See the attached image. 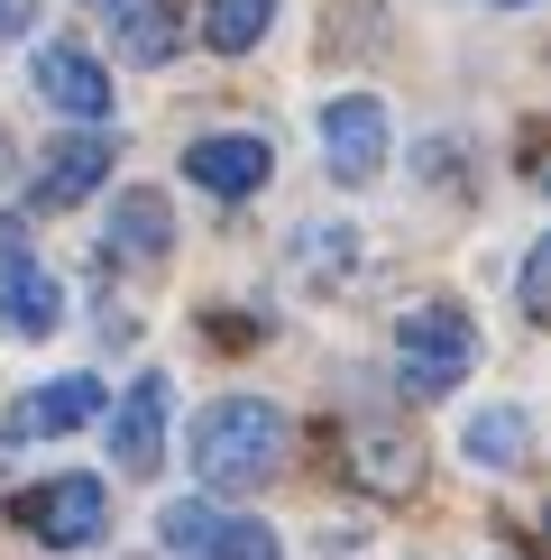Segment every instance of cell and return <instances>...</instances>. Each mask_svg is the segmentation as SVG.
<instances>
[{
  "label": "cell",
  "mask_w": 551,
  "mask_h": 560,
  "mask_svg": "<svg viewBox=\"0 0 551 560\" xmlns=\"http://www.w3.org/2000/svg\"><path fill=\"white\" fill-rule=\"evenodd\" d=\"M28 83H37V102L65 110V120H110V74L83 56V46H65V37L28 56Z\"/></svg>",
  "instance_id": "obj_6"
},
{
  "label": "cell",
  "mask_w": 551,
  "mask_h": 560,
  "mask_svg": "<svg viewBox=\"0 0 551 560\" xmlns=\"http://www.w3.org/2000/svg\"><path fill=\"white\" fill-rule=\"evenodd\" d=\"M184 175L202 184V194H258V184L276 175V148L258 129H230V138H194V148H184Z\"/></svg>",
  "instance_id": "obj_7"
},
{
  "label": "cell",
  "mask_w": 551,
  "mask_h": 560,
  "mask_svg": "<svg viewBox=\"0 0 551 560\" xmlns=\"http://www.w3.org/2000/svg\"><path fill=\"white\" fill-rule=\"evenodd\" d=\"M285 441H294V423L267 405V395H221V405L194 423V478L212 487V497L267 487L276 469H285Z\"/></svg>",
  "instance_id": "obj_1"
},
{
  "label": "cell",
  "mask_w": 551,
  "mask_h": 560,
  "mask_svg": "<svg viewBox=\"0 0 551 560\" xmlns=\"http://www.w3.org/2000/svg\"><path fill=\"white\" fill-rule=\"evenodd\" d=\"M478 368V322L459 303H423V313L396 322V377L405 395H450Z\"/></svg>",
  "instance_id": "obj_2"
},
{
  "label": "cell",
  "mask_w": 551,
  "mask_h": 560,
  "mask_svg": "<svg viewBox=\"0 0 551 560\" xmlns=\"http://www.w3.org/2000/svg\"><path fill=\"white\" fill-rule=\"evenodd\" d=\"M102 175H110V129L56 138V148H46V166H37V212H74Z\"/></svg>",
  "instance_id": "obj_8"
},
{
  "label": "cell",
  "mask_w": 551,
  "mask_h": 560,
  "mask_svg": "<svg viewBox=\"0 0 551 560\" xmlns=\"http://www.w3.org/2000/svg\"><path fill=\"white\" fill-rule=\"evenodd\" d=\"M166 240H175L166 194H120L110 202V240L102 248H120V258H166Z\"/></svg>",
  "instance_id": "obj_11"
},
{
  "label": "cell",
  "mask_w": 551,
  "mask_h": 560,
  "mask_svg": "<svg viewBox=\"0 0 551 560\" xmlns=\"http://www.w3.org/2000/svg\"><path fill=\"white\" fill-rule=\"evenodd\" d=\"M267 28H276V0H212V10H202V37H212L221 56H248Z\"/></svg>",
  "instance_id": "obj_14"
},
{
  "label": "cell",
  "mask_w": 551,
  "mask_h": 560,
  "mask_svg": "<svg viewBox=\"0 0 551 560\" xmlns=\"http://www.w3.org/2000/svg\"><path fill=\"white\" fill-rule=\"evenodd\" d=\"M0 322H10L19 340H46L65 322V285L37 258H0Z\"/></svg>",
  "instance_id": "obj_9"
},
{
  "label": "cell",
  "mask_w": 551,
  "mask_h": 560,
  "mask_svg": "<svg viewBox=\"0 0 551 560\" xmlns=\"http://www.w3.org/2000/svg\"><path fill=\"white\" fill-rule=\"evenodd\" d=\"M10 515H19V533H37L46 551H92L102 524H110V487L74 469V478H46L37 497H19Z\"/></svg>",
  "instance_id": "obj_3"
},
{
  "label": "cell",
  "mask_w": 551,
  "mask_h": 560,
  "mask_svg": "<svg viewBox=\"0 0 551 560\" xmlns=\"http://www.w3.org/2000/svg\"><path fill=\"white\" fill-rule=\"evenodd\" d=\"M321 166H331L340 184H377L386 175V102L340 92V102L321 110Z\"/></svg>",
  "instance_id": "obj_4"
},
{
  "label": "cell",
  "mask_w": 551,
  "mask_h": 560,
  "mask_svg": "<svg viewBox=\"0 0 551 560\" xmlns=\"http://www.w3.org/2000/svg\"><path fill=\"white\" fill-rule=\"evenodd\" d=\"M10 28H28V0H0V37Z\"/></svg>",
  "instance_id": "obj_16"
},
{
  "label": "cell",
  "mask_w": 551,
  "mask_h": 560,
  "mask_svg": "<svg viewBox=\"0 0 551 560\" xmlns=\"http://www.w3.org/2000/svg\"><path fill=\"white\" fill-rule=\"evenodd\" d=\"M175 46H184V10H166V0L120 10V56H129V65H166Z\"/></svg>",
  "instance_id": "obj_12"
},
{
  "label": "cell",
  "mask_w": 551,
  "mask_h": 560,
  "mask_svg": "<svg viewBox=\"0 0 551 560\" xmlns=\"http://www.w3.org/2000/svg\"><path fill=\"white\" fill-rule=\"evenodd\" d=\"M212 560H285V551H276V533H267V524L221 515V533H212Z\"/></svg>",
  "instance_id": "obj_15"
},
{
  "label": "cell",
  "mask_w": 551,
  "mask_h": 560,
  "mask_svg": "<svg viewBox=\"0 0 551 560\" xmlns=\"http://www.w3.org/2000/svg\"><path fill=\"white\" fill-rule=\"evenodd\" d=\"M496 10H524V0H496Z\"/></svg>",
  "instance_id": "obj_17"
},
{
  "label": "cell",
  "mask_w": 551,
  "mask_h": 560,
  "mask_svg": "<svg viewBox=\"0 0 551 560\" xmlns=\"http://www.w3.org/2000/svg\"><path fill=\"white\" fill-rule=\"evenodd\" d=\"M83 423H102V377H56L10 413L19 441H56V432H83Z\"/></svg>",
  "instance_id": "obj_10"
},
{
  "label": "cell",
  "mask_w": 551,
  "mask_h": 560,
  "mask_svg": "<svg viewBox=\"0 0 551 560\" xmlns=\"http://www.w3.org/2000/svg\"><path fill=\"white\" fill-rule=\"evenodd\" d=\"M166 395H175V386L156 377V368H148V377H129V395L110 405V469L148 478L156 459H166Z\"/></svg>",
  "instance_id": "obj_5"
},
{
  "label": "cell",
  "mask_w": 551,
  "mask_h": 560,
  "mask_svg": "<svg viewBox=\"0 0 551 560\" xmlns=\"http://www.w3.org/2000/svg\"><path fill=\"white\" fill-rule=\"evenodd\" d=\"M524 441H534V423H524L515 405H488L469 432H459V451H469L478 469H515V459H524Z\"/></svg>",
  "instance_id": "obj_13"
}]
</instances>
